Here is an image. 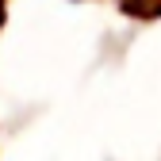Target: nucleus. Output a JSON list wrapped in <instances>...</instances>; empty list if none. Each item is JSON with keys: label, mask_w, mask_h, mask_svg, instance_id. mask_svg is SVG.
<instances>
[]
</instances>
